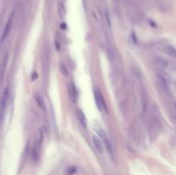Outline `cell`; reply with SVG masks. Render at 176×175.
<instances>
[{
	"mask_svg": "<svg viewBox=\"0 0 176 175\" xmlns=\"http://www.w3.org/2000/svg\"><path fill=\"white\" fill-rule=\"evenodd\" d=\"M76 114H77V117L79 122L82 124V126H84V128H86L87 127V119H86V117H85L84 112L81 109H77V112H76Z\"/></svg>",
	"mask_w": 176,
	"mask_h": 175,
	"instance_id": "ba28073f",
	"label": "cell"
},
{
	"mask_svg": "<svg viewBox=\"0 0 176 175\" xmlns=\"http://www.w3.org/2000/svg\"><path fill=\"white\" fill-rule=\"evenodd\" d=\"M8 98H9V88H5L3 91V94L1 95V99H0V121H2L4 118L5 109L7 107Z\"/></svg>",
	"mask_w": 176,
	"mask_h": 175,
	"instance_id": "6da1fadb",
	"label": "cell"
},
{
	"mask_svg": "<svg viewBox=\"0 0 176 175\" xmlns=\"http://www.w3.org/2000/svg\"><path fill=\"white\" fill-rule=\"evenodd\" d=\"M170 116H171V118H172L174 120H175L176 121V113H174V112L170 113Z\"/></svg>",
	"mask_w": 176,
	"mask_h": 175,
	"instance_id": "e0dca14e",
	"label": "cell"
},
{
	"mask_svg": "<svg viewBox=\"0 0 176 175\" xmlns=\"http://www.w3.org/2000/svg\"><path fill=\"white\" fill-rule=\"evenodd\" d=\"M156 63H157V65L159 66V67H161V68H163V69H167L169 67V63L168 61L164 59V58H156Z\"/></svg>",
	"mask_w": 176,
	"mask_h": 175,
	"instance_id": "30bf717a",
	"label": "cell"
},
{
	"mask_svg": "<svg viewBox=\"0 0 176 175\" xmlns=\"http://www.w3.org/2000/svg\"><path fill=\"white\" fill-rule=\"evenodd\" d=\"M14 16H15V11L12 12L11 15V16H10V18H9V20H8L7 23H6V25H5L4 32H3L2 36H1V40H0V46L4 43V41L6 40V38L8 37V35H9V34H10V32H11V30L12 23H13Z\"/></svg>",
	"mask_w": 176,
	"mask_h": 175,
	"instance_id": "7a4b0ae2",
	"label": "cell"
},
{
	"mask_svg": "<svg viewBox=\"0 0 176 175\" xmlns=\"http://www.w3.org/2000/svg\"><path fill=\"white\" fill-rule=\"evenodd\" d=\"M114 10L119 13V2H118V0H114Z\"/></svg>",
	"mask_w": 176,
	"mask_h": 175,
	"instance_id": "9a60e30c",
	"label": "cell"
},
{
	"mask_svg": "<svg viewBox=\"0 0 176 175\" xmlns=\"http://www.w3.org/2000/svg\"><path fill=\"white\" fill-rule=\"evenodd\" d=\"M37 101H38L39 105H41V107H44V103H43V100L42 99H41V95H39V96H37Z\"/></svg>",
	"mask_w": 176,
	"mask_h": 175,
	"instance_id": "2e32d148",
	"label": "cell"
},
{
	"mask_svg": "<svg viewBox=\"0 0 176 175\" xmlns=\"http://www.w3.org/2000/svg\"><path fill=\"white\" fill-rule=\"evenodd\" d=\"M105 16H106V19H107V25L109 26V27H111V22H110V16H109V13L107 11H106L105 12Z\"/></svg>",
	"mask_w": 176,
	"mask_h": 175,
	"instance_id": "5bb4252c",
	"label": "cell"
},
{
	"mask_svg": "<svg viewBox=\"0 0 176 175\" xmlns=\"http://www.w3.org/2000/svg\"><path fill=\"white\" fill-rule=\"evenodd\" d=\"M174 107H176V103H174Z\"/></svg>",
	"mask_w": 176,
	"mask_h": 175,
	"instance_id": "ac0fdd59",
	"label": "cell"
},
{
	"mask_svg": "<svg viewBox=\"0 0 176 175\" xmlns=\"http://www.w3.org/2000/svg\"><path fill=\"white\" fill-rule=\"evenodd\" d=\"M94 96H95L96 106L98 107V109H99L100 111H101L102 109L107 111V107H106V104L104 102L103 97H102V95L101 94V92H100L97 88H96V89L94 90Z\"/></svg>",
	"mask_w": 176,
	"mask_h": 175,
	"instance_id": "3957f363",
	"label": "cell"
},
{
	"mask_svg": "<svg viewBox=\"0 0 176 175\" xmlns=\"http://www.w3.org/2000/svg\"><path fill=\"white\" fill-rule=\"evenodd\" d=\"M8 53L4 55V59L1 63V66H0V81H3L4 79V74H5V70H6V66H7V62H8Z\"/></svg>",
	"mask_w": 176,
	"mask_h": 175,
	"instance_id": "52a82bcc",
	"label": "cell"
},
{
	"mask_svg": "<svg viewBox=\"0 0 176 175\" xmlns=\"http://www.w3.org/2000/svg\"><path fill=\"white\" fill-rule=\"evenodd\" d=\"M67 89H68V95H69L70 100L72 102H76L77 100V98H78V93H77L75 84L73 83H70L68 84Z\"/></svg>",
	"mask_w": 176,
	"mask_h": 175,
	"instance_id": "5b68a950",
	"label": "cell"
},
{
	"mask_svg": "<svg viewBox=\"0 0 176 175\" xmlns=\"http://www.w3.org/2000/svg\"><path fill=\"white\" fill-rule=\"evenodd\" d=\"M165 52L167 53L168 55H169L170 57L176 58V49L172 46H167L165 47Z\"/></svg>",
	"mask_w": 176,
	"mask_h": 175,
	"instance_id": "7c38bea8",
	"label": "cell"
},
{
	"mask_svg": "<svg viewBox=\"0 0 176 175\" xmlns=\"http://www.w3.org/2000/svg\"><path fill=\"white\" fill-rule=\"evenodd\" d=\"M58 68H59V70H60V72L63 76H67L69 75V70H68V67H67V65H65V62H59V65H58Z\"/></svg>",
	"mask_w": 176,
	"mask_h": 175,
	"instance_id": "8fae6325",
	"label": "cell"
},
{
	"mask_svg": "<svg viewBox=\"0 0 176 175\" xmlns=\"http://www.w3.org/2000/svg\"><path fill=\"white\" fill-rule=\"evenodd\" d=\"M100 130H97L96 129V130H97V132L99 133L100 137H101V142H102V143H103V145L106 147V148L107 149V151L110 153L111 155H113V147H112V144L111 143H110V141H109V139L107 138V134L104 132V130L102 129H101V128H99Z\"/></svg>",
	"mask_w": 176,
	"mask_h": 175,
	"instance_id": "277c9868",
	"label": "cell"
},
{
	"mask_svg": "<svg viewBox=\"0 0 176 175\" xmlns=\"http://www.w3.org/2000/svg\"><path fill=\"white\" fill-rule=\"evenodd\" d=\"M58 12L59 16L62 19H64L66 15V10H65V4H63L61 1H58Z\"/></svg>",
	"mask_w": 176,
	"mask_h": 175,
	"instance_id": "9c48e42d",
	"label": "cell"
},
{
	"mask_svg": "<svg viewBox=\"0 0 176 175\" xmlns=\"http://www.w3.org/2000/svg\"><path fill=\"white\" fill-rule=\"evenodd\" d=\"M157 77H158V80L160 81V83H161V85L165 88H169V80L165 77L162 74H158L157 75Z\"/></svg>",
	"mask_w": 176,
	"mask_h": 175,
	"instance_id": "4fadbf2b",
	"label": "cell"
},
{
	"mask_svg": "<svg viewBox=\"0 0 176 175\" xmlns=\"http://www.w3.org/2000/svg\"><path fill=\"white\" fill-rule=\"evenodd\" d=\"M92 140H93V143H94V146L96 147V150L99 153H101V154H102L104 150V145L102 143L101 140L97 136H93Z\"/></svg>",
	"mask_w": 176,
	"mask_h": 175,
	"instance_id": "8992f818",
	"label": "cell"
}]
</instances>
